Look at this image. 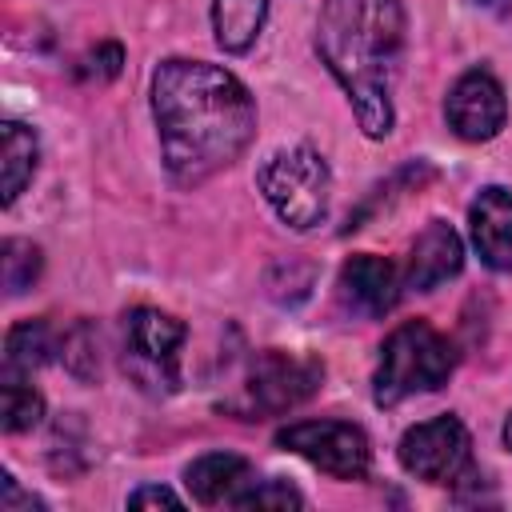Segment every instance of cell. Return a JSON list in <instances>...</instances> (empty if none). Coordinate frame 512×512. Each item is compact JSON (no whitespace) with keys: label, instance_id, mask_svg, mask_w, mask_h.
I'll return each mask as SVG.
<instances>
[{"label":"cell","instance_id":"2e32d148","mask_svg":"<svg viewBox=\"0 0 512 512\" xmlns=\"http://www.w3.org/2000/svg\"><path fill=\"white\" fill-rule=\"evenodd\" d=\"M36 160H40V144L36 132L24 128L20 120L4 124V208L16 204V196L28 188V180L36 176Z\"/></svg>","mask_w":512,"mask_h":512},{"label":"cell","instance_id":"277c9868","mask_svg":"<svg viewBox=\"0 0 512 512\" xmlns=\"http://www.w3.org/2000/svg\"><path fill=\"white\" fill-rule=\"evenodd\" d=\"M256 188L292 232H308L328 220L332 172L312 144H292L272 152L256 172Z\"/></svg>","mask_w":512,"mask_h":512},{"label":"cell","instance_id":"d4e9b609","mask_svg":"<svg viewBox=\"0 0 512 512\" xmlns=\"http://www.w3.org/2000/svg\"><path fill=\"white\" fill-rule=\"evenodd\" d=\"M480 4H488V8H508L512 0H480Z\"/></svg>","mask_w":512,"mask_h":512},{"label":"cell","instance_id":"8fae6325","mask_svg":"<svg viewBox=\"0 0 512 512\" xmlns=\"http://www.w3.org/2000/svg\"><path fill=\"white\" fill-rule=\"evenodd\" d=\"M460 268H464V240L456 236L452 224L428 220L424 232L412 240V252H408V264H404V288L436 292Z\"/></svg>","mask_w":512,"mask_h":512},{"label":"cell","instance_id":"3957f363","mask_svg":"<svg viewBox=\"0 0 512 512\" xmlns=\"http://www.w3.org/2000/svg\"><path fill=\"white\" fill-rule=\"evenodd\" d=\"M452 368H456V352H452L448 336H440L428 320H404L380 344L372 400L380 408H396L408 396H424V392H436L440 384H448Z\"/></svg>","mask_w":512,"mask_h":512},{"label":"cell","instance_id":"7c38bea8","mask_svg":"<svg viewBox=\"0 0 512 512\" xmlns=\"http://www.w3.org/2000/svg\"><path fill=\"white\" fill-rule=\"evenodd\" d=\"M468 232L476 256L492 272H512V192L504 188H480V196L468 204Z\"/></svg>","mask_w":512,"mask_h":512},{"label":"cell","instance_id":"ac0fdd59","mask_svg":"<svg viewBox=\"0 0 512 512\" xmlns=\"http://www.w3.org/2000/svg\"><path fill=\"white\" fill-rule=\"evenodd\" d=\"M40 264H44V256H40V248L32 240H16V236L4 240V248H0V280H4L8 296L28 292L36 284V276H40Z\"/></svg>","mask_w":512,"mask_h":512},{"label":"cell","instance_id":"44dd1931","mask_svg":"<svg viewBox=\"0 0 512 512\" xmlns=\"http://www.w3.org/2000/svg\"><path fill=\"white\" fill-rule=\"evenodd\" d=\"M120 64H124V52H120V44H96L84 60H80V80H96V84H104V80H112V76H120Z\"/></svg>","mask_w":512,"mask_h":512},{"label":"cell","instance_id":"52a82bcc","mask_svg":"<svg viewBox=\"0 0 512 512\" xmlns=\"http://www.w3.org/2000/svg\"><path fill=\"white\" fill-rule=\"evenodd\" d=\"M276 444L336 480H364L372 464V444L364 428L348 420H296L276 432Z\"/></svg>","mask_w":512,"mask_h":512},{"label":"cell","instance_id":"e0dca14e","mask_svg":"<svg viewBox=\"0 0 512 512\" xmlns=\"http://www.w3.org/2000/svg\"><path fill=\"white\" fill-rule=\"evenodd\" d=\"M40 416H44V396L32 384H24L20 376H4V384H0V424H4V432H28V428L40 424Z\"/></svg>","mask_w":512,"mask_h":512},{"label":"cell","instance_id":"6da1fadb","mask_svg":"<svg viewBox=\"0 0 512 512\" xmlns=\"http://www.w3.org/2000/svg\"><path fill=\"white\" fill-rule=\"evenodd\" d=\"M152 116L164 172L180 188H196L236 164L256 136L252 92L208 60H164L152 72Z\"/></svg>","mask_w":512,"mask_h":512},{"label":"cell","instance_id":"4fadbf2b","mask_svg":"<svg viewBox=\"0 0 512 512\" xmlns=\"http://www.w3.org/2000/svg\"><path fill=\"white\" fill-rule=\"evenodd\" d=\"M252 468L236 452H208L184 468V484L196 504H236L240 492L252 484Z\"/></svg>","mask_w":512,"mask_h":512},{"label":"cell","instance_id":"7a4b0ae2","mask_svg":"<svg viewBox=\"0 0 512 512\" xmlns=\"http://www.w3.org/2000/svg\"><path fill=\"white\" fill-rule=\"evenodd\" d=\"M316 52L344 88L364 136L392 132V88L404 60L400 0H324L316 16Z\"/></svg>","mask_w":512,"mask_h":512},{"label":"cell","instance_id":"603a6c76","mask_svg":"<svg viewBox=\"0 0 512 512\" xmlns=\"http://www.w3.org/2000/svg\"><path fill=\"white\" fill-rule=\"evenodd\" d=\"M148 504H164V508H180V496L172 488H160V484H144L128 496V508H148Z\"/></svg>","mask_w":512,"mask_h":512},{"label":"cell","instance_id":"30bf717a","mask_svg":"<svg viewBox=\"0 0 512 512\" xmlns=\"http://www.w3.org/2000/svg\"><path fill=\"white\" fill-rule=\"evenodd\" d=\"M400 288H404V280L396 276V268L384 256H372V252L348 256L344 268H340V276H336L340 304L352 316H364V320L388 316L396 308V300H400Z\"/></svg>","mask_w":512,"mask_h":512},{"label":"cell","instance_id":"d6986e66","mask_svg":"<svg viewBox=\"0 0 512 512\" xmlns=\"http://www.w3.org/2000/svg\"><path fill=\"white\" fill-rule=\"evenodd\" d=\"M60 360L72 376L92 380L100 372V332L92 324H76L72 332L60 336Z\"/></svg>","mask_w":512,"mask_h":512},{"label":"cell","instance_id":"9c48e42d","mask_svg":"<svg viewBox=\"0 0 512 512\" xmlns=\"http://www.w3.org/2000/svg\"><path fill=\"white\" fill-rule=\"evenodd\" d=\"M444 120L448 128L468 140V144H484L492 140L504 120H508V96L500 88V80L484 68H472L464 72L452 88H448V100H444Z\"/></svg>","mask_w":512,"mask_h":512},{"label":"cell","instance_id":"5bb4252c","mask_svg":"<svg viewBox=\"0 0 512 512\" xmlns=\"http://www.w3.org/2000/svg\"><path fill=\"white\" fill-rule=\"evenodd\" d=\"M268 0H212V32L224 52H248L264 28Z\"/></svg>","mask_w":512,"mask_h":512},{"label":"cell","instance_id":"9a60e30c","mask_svg":"<svg viewBox=\"0 0 512 512\" xmlns=\"http://www.w3.org/2000/svg\"><path fill=\"white\" fill-rule=\"evenodd\" d=\"M56 352V336L44 320H20L16 328H8L4 340V376H20L28 380L36 368H44Z\"/></svg>","mask_w":512,"mask_h":512},{"label":"cell","instance_id":"cb8c5ba5","mask_svg":"<svg viewBox=\"0 0 512 512\" xmlns=\"http://www.w3.org/2000/svg\"><path fill=\"white\" fill-rule=\"evenodd\" d=\"M504 444H508V448H512V416H508V420H504Z\"/></svg>","mask_w":512,"mask_h":512},{"label":"cell","instance_id":"8992f818","mask_svg":"<svg viewBox=\"0 0 512 512\" xmlns=\"http://www.w3.org/2000/svg\"><path fill=\"white\" fill-rule=\"evenodd\" d=\"M400 464L408 476L428 480V484H456V480H472V436L456 416H432L412 424L400 436L396 448Z\"/></svg>","mask_w":512,"mask_h":512},{"label":"cell","instance_id":"7402d4cb","mask_svg":"<svg viewBox=\"0 0 512 512\" xmlns=\"http://www.w3.org/2000/svg\"><path fill=\"white\" fill-rule=\"evenodd\" d=\"M20 508L32 512V508H44V504H40L32 492H20V484L4 472V480H0V512H20Z\"/></svg>","mask_w":512,"mask_h":512},{"label":"cell","instance_id":"ba28073f","mask_svg":"<svg viewBox=\"0 0 512 512\" xmlns=\"http://www.w3.org/2000/svg\"><path fill=\"white\" fill-rule=\"evenodd\" d=\"M188 340V328L160 308H132L124 316V344L132 364L148 376V384L176 388L180 384V348Z\"/></svg>","mask_w":512,"mask_h":512},{"label":"cell","instance_id":"ffe728a7","mask_svg":"<svg viewBox=\"0 0 512 512\" xmlns=\"http://www.w3.org/2000/svg\"><path fill=\"white\" fill-rule=\"evenodd\" d=\"M232 508H304V496L284 480H252Z\"/></svg>","mask_w":512,"mask_h":512},{"label":"cell","instance_id":"5b68a950","mask_svg":"<svg viewBox=\"0 0 512 512\" xmlns=\"http://www.w3.org/2000/svg\"><path fill=\"white\" fill-rule=\"evenodd\" d=\"M320 380H324V364H320V360L268 348V352H260V356L248 364L244 384H240V392L228 400V408L240 412L244 420L280 416V412L304 404L308 396H316V392H320Z\"/></svg>","mask_w":512,"mask_h":512}]
</instances>
